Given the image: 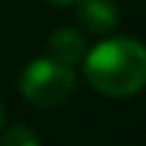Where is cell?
I'll return each mask as SVG.
<instances>
[{
	"mask_svg": "<svg viewBox=\"0 0 146 146\" xmlns=\"http://www.w3.org/2000/svg\"><path fill=\"white\" fill-rule=\"evenodd\" d=\"M76 89V70L54 57H38L25 65L19 76V92L38 108H54L65 103Z\"/></svg>",
	"mask_w": 146,
	"mask_h": 146,
	"instance_id": "cell-2",
	"label": "cell"
},
{
	"mask_svg": "<svg viewBox=\"0 0 146 146\" xmlns=\"http://www.w3.org/2000/svg\"><path fill=\"white\" fill-rule=\"evenodd\" d=\"M87 54V38L73 27H57L49 38V57L62 65H78Z\"/></svg>",
	"mask_w": 146,
	"mask_h": 146,
	"instance_id": "cell-4",
	"label": "cell"
},
{
	"mask_svg": "<svg viewBox=\"0 0 146 146\" xmlns=\"http://www.w3.org/2000/svg\"><path fill=\"white\" fill-rule=\"evenodd\" d=\"M78 25L92 35H108L119 25V5L114 0H78L76 3Z\"/></svg>",
	"mask_w": 146,
	"mask_h": 146,
	"instance_id": "cell-3",
	"label": "cell"
},
{
	"mask_svg": "<svg viewBox=\"0 0 146 146\" xmlns=\"http://www.w3.org/2000/svg\"><path fill=\"white\" fill-rule=\"evenodd\" d=\"M81 62L89 87L106 98H133L146 87V46L138 38H106Z\"/></svg>",
	"mask_w": 146,
	"mask_h": 146,
	"instance_id": "cell-1",
	"label": "cell"
},
{
	"mask_svg": "<svg viewBox=\"0 0 146 146\" xmlns=\"http://www.w3.org/2000/svg\"><path fill=\"white\" fill-rule=\"evenodd\" d=\"M0 146H41V141L27 125H11L0 133Z\"/></svg>",
	"mask_w": 146,
	"mask_h": 146,
	"instance_id": "cell-5",
	"label": "cell"
},
{
	"mask_svg": "<svg viewBox=\"0 0 146 146\" xmlns=\"http://www.w3.org/2000/svg\"><path fill=\"white\" fill-rule=\"evenodd\" d=\"M3 125H5V111H3V103H0V130H3Z\"/></svg>",
	"mask_w": 146,
	"mask_h": 146,
	"instance_id": "cell-7",
	"label": "cell"
},
{
	"mask_svg": "<svg viewBox=\"0 0 146 146\" xmlns=\"http://www.w3.org/2000/svg\"><path fill=\"white\" fill-rule=\"evenodd\" d=\"M52 5H73V3H78V0H49Z\"/></svg>",
	"mask_w": 146,
	"mask_h": 146,
	"instance_id": "cell-6",
	"label": "cell"
}]
</instances>
